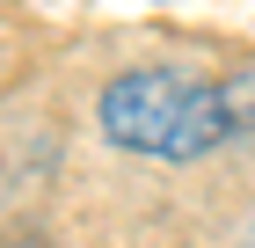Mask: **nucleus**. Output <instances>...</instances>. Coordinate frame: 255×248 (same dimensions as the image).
<instances>
[{"mask_svg":"<svg viewBox=\"0 0 255 248\" xmlns=\"http://www.w3.org/2000/svg\"><path fill=\"white\" fill-rule=\"evenodd\" d=\"M102 132L124 153L197 161V153L255 139V66L226 80H190L175 66H131L102 88Z\"/></svg>","mask_w":255,"mask_h":248,"instance_id":"obj_1","label":"nucleus"}]
</instances>
